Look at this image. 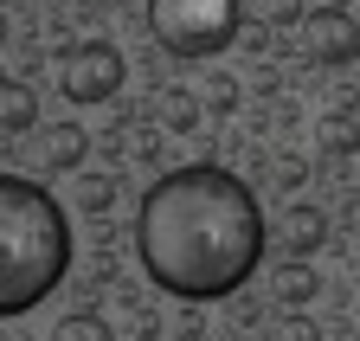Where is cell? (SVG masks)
Instances as JSON below:
<instances>
[{"mask_svg":"<svg viewBox=\"0 0 360 341\" xmlns=\"http://www.w3.org/2000/svg\"><path fill=\"white\" fill-rule=\"evenodd\" d=\"M264 206L251 181L232 167H174L142 193L135 212V258H142L148 283L180 296V303H219L251 283L264 264Z\"/></svg>","mask_w":360,"mask_h":341,"instance_id":"cell-1","label":"cell"},{"mask_svg":"<svg viewBox=\"0 0 360 341\" xmlns=\"http://www.w3.org/2000/svg\"><path fill=\"white\" fill-rule=\"evenodd\" d=\"M71 271V219L26 174H0V322L39 309Z\"/></svg>","mask_w":360,"mask_h":341,"instance_id":"cell-2","label":"cell"},{"mask_svg":"<svg viewBox=\"0 0 360 341\" xmlns=\"http://www.w3.org/2000/svg\"><path fill=\"white\" fill-rule=\"evenodd\" d=\"M148 32L174 58H219L245 32L238 0H148Z\"/></svg>","mask_w":360,"mask_h":341,"instance_id":"cell-3","label":"cell"},{"mask_svg":"<svg viewBox=\"0 0 360 341\" xmlns=\"http://www.w3.org/2000/svg\"><path fill=\"white\" fill-rule=\"evenodd\" d=\"M122 77H129V58L110 46V39H84V46H71L58 58V91L71 103H110L122 91Z\"/></svg>","mask_w":360,"mask_h":341,"instance_id":"cell-4","label":"cell"},{"mask_svg":"<svg viewBox=\"0 0 360 341\" xmlns=\"http://www.w3.org/2000/svg\"><path fill=\"white\" fill-rule=\"evenodd\" d=\"M302 58L309 65H328V71L354 65L360 58V20L347 7H309L302 13Z\"/></svg>","mask_w":360,"mask_h":341,"instance_id":"cell-5","label":"cell"},{"mask_svg":"<svg viewBox=\"0 0 360 341\" xmlns=\"http://www.w3.org/2000/svg\"><path fill=\"white\" fill-rule=\"evenodd\" d=\"M277 238H283L290 258H309V251H322V238H328V212H322V206H309V200H296V206L283 212Z\"/></svg>","mask_w":360,"mask_h":341,"instance_id":"cell-6","label":"cell"},{"mask_svg":"<svg viewBox=\"0 0 360 341\" xmlns=\"http://www.w3.org/2000/svg\"><path fill=\"white\" fill-rule=\"evenodd\" d=\"M90 155V136L77 122H52V129H39V161L52 167V174H77V161Z\"/></svg>","mask_w":360,"mask_h":341,"instance_id":"cell-7","label":"cell"},{"mask_svg":"<svg viewBox=\"0 0 360 341\" xmlns=\"http://www.w3.org/2000/svg\"><path fill=\"white\" fill-rule=\"evenodd\" d=\"M270 296H277V303H290V309H302V303H315V296H322V277H315V264L290 258V264L270 271Z\"/></svg>","mask_w":360,"mask_h":341,"instance_id":"cell-8","label":"cell"},{"mask_svg":"<svg viewBox=\"0 0 360 341\" xmlns=\"http://www.w3.org/2000/svg\"><path fill=\"white\" fill-rule=\"evenodd\" d=\"M32 122H39V97H32V84L0 77V129H7V136H26Z\"/></svg>","mask_w":360,"mask_h":341,"instance_id":"cell-9","label":"cell"},{"mask_svg":"<svg viewBox=\"0 0 360 341\" xmlns=\"http://www.w3.org/2000/svg\"><path fill=\"white\" fill-rule=\"evenodd\" d=\"M315 142H322V155H335V161L360 155V116H354V110L322 116V122H315Z\"/></svg>","mask_w":360,"mask_h":341,"instance_id":"cell-10","label":"cell"},{"mask_svg":"<svg viewBox=\"0 0 360 341\" xmlns=\"http://www.w3.org/2000/svg\"><path fill=\"white\" fill-rule=\"evenodd\" d=\"M52 341H116V328H110V316H97V309H71V316H58Z\"/></svg>","mask_w":360,"mask_h":341,"instance_id":"cell-11","label":"cell"},{"mask_svg":"<svg viewBox=\"0 0 360 341\" xmlns=\"http://www.w3.org/2000/svg\"><path fill=\"white\" fill-rule=\"evenodd\" d=\"M110 206H116V181L110 174H77V212L97 219V212H110Z\"/></svg>","mask_w":360,"mask_h":341,"instance_id":"cell-12","label":"cell"},{"mask_svg":"<svg viewBox=\"0 0 360 341\" xmlns=\"http://www.w3.org/2000/svg\"><path fill=\"white\" fill-rule=\"evenodd\" d=\"M161 122H167V129H180V136H187V129H200V97L167 91V97H161Z\"/></svg>","mask_w":360,"mask_h":341,"instance_id":"cell-13","label":"cell"},{"mask_svg":"<svg viewBox=\"0 0 360 341\" xmlns=\"http://www.w3.org/2000/svg\"><path fill=\"white\" fill-rule=\"evenodd\" d=\"M277 341H322V328H315L309 316H283L277 322Z\"/></svg>","mask_w":360,"mask_h":341,"instance_id":"cell-14","label":"cell"},{"mask_svg":"<svg viewBox=\"0 0 360 341\" xmlns=\"http://www.w3.org/2000/svg\"><path fill=\"white\" fill-rule=\"evenodd\" d=\"M206 103H212V110H232V103H238V84H232V77H212Z\"/></svg>","mask_w":360,"mask_h":341,"instance_id":"cell-15","label":"cell"},{"mask_svg":"<svg viewBox=\"0 0 360 341\" xmlns=\"http://www.w3.org/2000/svg\"><path fill=\"white\" fill-rule=\"evenodd\" d=\"M302 174H309V167H302L296 155H283V161H277V181H283V187H302Z\"/></svg>","mask_w":360,"mask_h":341,"instance_id":"cell-16","label":"cell"},{"mask_svg":"<svg viewBox=\"0 0 360 341\" xmlns=\"http://www.w3.org/2000/svg\"><path fill=\"white\" fill-rule=\"evenodd\" d=\"M270 20H296V0H270Z\"/></svg>","mask_w":360,"mask_h":341,"instance_id":"cell-17","label":"cell"},{"mask_svg":"<svg viewBox=\"0 0 360 341\" xmlns=\"http://www.w3.org/2000/svg\"><path fill=\"white\" fill-rule=\"evenodd\" d=\"M0 46H7V13H0Z\"/></svg>","mask_w":360,"mask_h":341,"instance_id":"cell-18","label":"cell"}]
</instances>
